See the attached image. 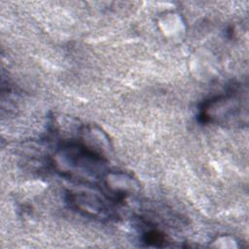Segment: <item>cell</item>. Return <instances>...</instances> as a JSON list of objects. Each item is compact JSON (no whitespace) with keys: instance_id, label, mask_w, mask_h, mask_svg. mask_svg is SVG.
Instances as JSON below:
<instances>
[{"instance_id":"cell-1","label":"cell","mask_w":249,"mask_h":249,"mask_svg":"<svg viewBox=\"0 0 249 249\" xmlns=\"http://www.w3.org/2000/svg\"><path fill=\"white\" fill-rule=\"evenodd\" d=\"M56 163L61 165L65 172L80 178L94 180L101 176L104 160L102 155L85 145H69L64 147L57 155Z\"/></svg>"},{"instance_id":"cell-2","label":"cell","mask_w":249,"mask_h":249,"mask_svg":"<svg viewBox=\"0 0 249 249\" xmlns=\"http://www.w3.org/2000/svg\"><path fill=\"white\" fill-rule=\"evenodd\" d=\"M70 204L87 216L99 219H110L112 211L99 196L86 192L70 193L68 195Z\"/></svg>"}]
</instances>
